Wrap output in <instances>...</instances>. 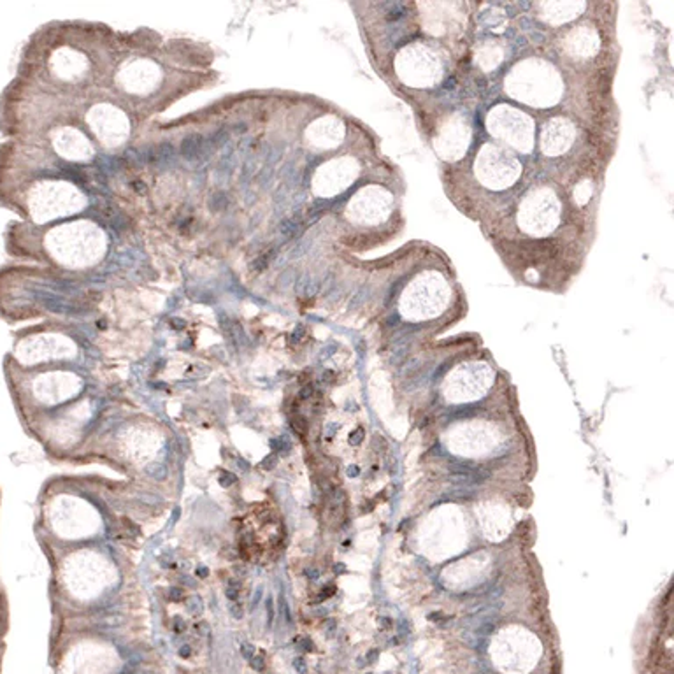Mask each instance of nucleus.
Returning a JSON list of instances; mask_svg holds the SVG:
<instances>
[{
	"label": "nucleus",
	"mask_w": 674,
	"mask_h": 674,
	"mask_svg": "<svg viewBox=\"0 0 674 674\" xmlns=\"http://www.w3.org/2000/svg\"><path fill=\"white\" fill-rule=\"evenodd\" d=\"M504 92L524 106L548 109L562 100L565 81L558 67L550 60L527 56L510 68L504 78Z\"/></svg>",
	"instance_id": "f257e3e1"
},
{
	"label": "nucleus",
	"mask_w": 674,
	"mask_h": 674,
	"mask_svg": "<svg viewBox=\"0 0 674 674\" xmlns=\"http://www.w3.org/2000/svg\"><path fill=\"white\" fill-rule=\"evenodd\" d=\"M44 246L59 264L79 269L95 264L102 257L106 239L92 223H68L49 230Z\"/></svg>",
	"instance_id": "f03ea898"
},
{
	"label": "nucleus",
	"mask_w": 674,
	"mask_h": 674,
	"mask_svg": "<svg viewBox=\"0 0 674 674\" xmlns=\"http://www.w3.org/2000/svg\"><path fill=\"white\" fill-rule=\"evenodd\" d=\"M453 288L448 277L438 270H421L402 290L399 309L411 322H421L443 315L452 302Z\"/></svg>",
	"instance_id": "7ed1b4c3"
},
{
	"label": "nucleus",
	"mask_w": 674,
	"mask_h": 674,
	"mask_svg": "<svg viewBox=\"0 0 674 674\" xmlns=\"http://www.w3.org/2000/svg\"><path fill=\"white\" fill-rule=\"evenodd\" d=\"M560 195L551 185L531 186L520 199L517 207V225L529 237H548L558 229L562 222Z\"/></svg>",
	"instance_id": "20e7f679"
},
{
	"label": "nucleus",
	"mask_w": 674,
	"mask_h": 674,
	"mask_svg": "<svg viewBox=\"0 0 674 674\" xmlns=\"http://www.w3.org/2000/svg\"><path fill=\"white\" fill-rule=\"evenodd\" d=\"M394 72L402 85L427 90L439 85L445 78V59L431 42L414 41L399 49Z\"/></svg>",
	"instance_id": "39448f33"
},
{
	"label": "nucleus",
	"mask_w": 674,
	"mask_h": 674,
	"mask_svg": "<svg viewBox=\"0 0 674 674\" xmlns=\"http://www.w3.org/2000/svg\"><path fill=\"white\" fill-rule=\"evenodd\" d=\"M485 128L507 150L529 155L536 146V121L531 114L513 104H495L485 116Z\"/></svg>",
	"instance_id": "423d86ee"
},
{
	"label": "nucleus",
	"mask_w": 674,
	"mask_h": 674,
	"mask_svg": "<svg viewBox=\"0 0 674 674\" xmlns=\"http://www.w3.org/2000/svg\"><path fill=\"white\" fill-rule=\"evenodd\" d=\"M472 171L479 185L493 192H504L520 181L524 165L514 151L492 140L483 143L476 151Z\"/></svg>",
	"instance_id": "0eeeda50"
},
{
	"label": "nucleus",
	"mask_w": 674,
	"mask_h": 674,
	"mask_svg": "<svg viewBox=\"0 0 674 674\" xmlns=\"http://www.w3.org/2000/svg\"><path fill=\"white\" fill-rule=\"evenodd\" d=\"M85 205L83 195L64 181L35 183L27 195V209L32 219L37 223L67 216Z\"/></svg>",
	"instance_id": "6e6552de"
},
{
	"label": "nucleus",
	"mask_w": 674,
	"mask_h": 674,
	"mask_svg": "<svg viewBox=\"0 0 674 674\" xmlns=\"http://www.w3.org/2000/svg\"><path fill=\"white\" fill-rule=\"evenodd\" d=\"M395 195L383 185L362 186L344 207V218L356 227L383 225L394 216Z\"/></svg>",
	"instance_id": "1a4fd4ad"
},
{
	"label": "nucleus",
	"mask_w": 674,
	"mask_h": 674,
	"mask_svg": "<svg viewBox=\"0 0 674 674\" xmlns=\"http://www.w3.org/2000/svg\"><path fill=\"white\" fill-rule=\"evenodd\" d=\"M362 165L351 155L334 157L323 162L311 179V192L322 199H332L359 179Z\"/></svg>",
	"instance_id": "9d476101"
},
{
	"label": "nucleus",
	"mask_w": 674,
	"mask_h": 674,
	"mask_svg": "<svg viewBox=\"0 0 674 674\" xmlns=\"http://www.w3.org/2000/svg\"><path fill=\"white\" fill-rule=\"evenodd\" d=\"M472 140L469 118L464 113H452L443 118L435 127L432 146L435 155L445 162H459L466 157Z\"/></svg>",
	"instance_id": "9b49d317"
},
{
	"label": "nucleus",
	"mask_w": 674,
	"mask_h": 674,
	"mask_svg": "<svg viewBox=\"0 0 674 674\" xmlns=\"http://www.w3.org/2000/svg\"><path fill=\"white\" fill-rule=\"evenodd\" d=\"M86 121L100 144L106 148L121 146L131 136V121L127 114L109 104H99L92 107Z\"/></svg>",
	"instance_id": "f8f14e48"
},
{
	"label": "nucleus",
	"mask_w": 674,
	"mask_h": 674,
	"mask_svg": "<svg viewBox=\"0 0 674 674\" xmlns=\"http://www.w3.org/2000/svg\"><path fill=\"white\" fill-rule=\"evenodd\" d=\"M420 9L421 27L425 34L432 37H450L462 30L464 27V4L459 2H421Z\"/></svg>",
	"instance_id": "ddd939ff"
},
{
	"label": "nucleus",
	"mask_w": 674,
	"mask_h": 674,
	"mask_svg": "<svg viewBox=\"0 0 674 674\" xmlns=\"http://www.w3.org/2000/svg\"><path fill=\"white\" fill-rule=\"evenodd\" d=\"M560 52L576 64H586L603 52V35L594 25L579 23L567 28L560 37Z\"/></svg>",
	"instance_id": "4468645a"
},
{
	"label": "nucleus",
	"mask_w": 674,
	"mask_h": 674,
	"mask_svg": "<svg viewBox=\"0 0 674 674\" xmlns=\"http://www.w3.org/2000/svg\"><path fill=\"white\" fill-rule=\"evenodd\" d=\"M578 139V127L567 116H553L541 127L539 150L546 158H558L569 153Z\"/></svg>",
	"instance_id": "2eb2a0df"
},
{
	"label": "nucleus",
	"mask_w": 674,
	"mask_h": 674,
	"mask_svg": "<svg viewBox=\"0 0 674 674\" xmlns=\"http://www.w3.org/2000/svg\"><path fill=\"white\" fill-rule=\"evenodd\" d=\"M118 81L121 88L132 95H148L162 81V71L151 60H134L121 68Z\"/></svg>",
	"instance_id": "dca6fc26"
},
{
	"label": "nucleus",
	"mask_w": 674,
	"mask_h": 674,
	"mask_svg": "<svg viewBox=\"0 0 674 674\" xmlns=\"http://www.w3.org/2000/svg\"><path fill=\"white\" fill-rule=\"evenodd\" d=\"M344 124L334 114L316 118L313 124H309L304 134L306 143L315 150H334L344 140Z\"/></svg>",
	"instance_id": "f3484780"
},
{
	"label": "nucleus",
	"mask_w": 674,
	"mask_h": 674,
	"mask_svg": "<svg viewBox=\"0 0 674 674\" xmlns=\"http://www.w3.org/2000/svg\"><path fill=\"white\" fill-rule=\"evenodd\" d=\"M52 143L56 153L67 160L83 162L90 160L93 155V146L83 132L72 127H60L52 134Z\"/></svg>",
	"instance_id": "a211bd4d"
},
{
	"label": "nucleus",
	"mask_w": 674,
	"mask_h": 674,
	"mask_svg": "<svg viewBox=\"0 0 674 674\" xmlns=\"http://www.w3.org/2000/svg\"><path fill=\"white\" fill-rule=\"evenodd\" d=\"M49 71L64 83H78L88 72V60L72 48H59L49 56Z\"/></svg>",
	"instance_id": "6ab92c4d"
},
{
	"label": "nucleus",
	"mask_w": 674,
	"mask_h": 674,
	"mask_svg": "<svg viewBox=\"0 0 674 674\" xmlns=\"http://www.w3.org/2000/svg\"><path fill=\"white\" fill-rule=\"evenodd\" d=\"M589 7L586 2H579V0H571V2H538L534 4L536 16L539 18L543 23L550 25V27H560V25L574 21L576 18L582 16L585 9Z\"/></svg>",
	"instance_id": "aec40b11"
},
{
	"label": "nucleus",
	"mask_w": 674,
	"mask_h": 674,
	"mask_svg": "<svg viewBox=\"0 0 674 674\" xmlns=\"http://www.w3.org/2000/svg\"><path fill=\"white\" fill-rule=\"evenodd\" d=\"M506 59V46L499 41L481 42L476 52V64L481 71H495Z\"/></svg>",
	"instance_id": "412c9836"
},
{
	"label": "nucleus",
	"mask_w": 674,
	"mask_h": 674,
	"mask_svg": "<svg viewBox=\"0 0 674 674\" xmlns=\"http://www.w3.org/2000/svg\"><path fill=\"white\" fill-rule=\"evenodd\" d=\"M218 481L223 488H229V486L236 485L237 483V476L230 471H222L218 476Z\"/></svg>",
	"instance_id": "4be33fe9"
},
{
	"label": "nucleus",
	"mask_w": 674,
	"mask_h": 674,
	"mask_svg": "<svg viewBox=\"0 0 674 674\" xmlns=\"http://www.w3.org/2000/svg\"><path fill=\"white\" fill-rule=\"evenodd\" d=\"M363 435H366V432H363V428H355V431H353L351 434H349V438H348L349 445H351V446H359L360 443L363 441Z\"/></svg>",
	"instance_id": "5701e85b"
},
{
	"label": "nucleus",
	"mask_w": 674,
	"mask_h": 674,
	"mask_svg": "<svg viewBox=\"0 0 674 674\" xmlns=\"http://www.w3.org/2000/svg\"><path fill=\"white\" fill-rule=\"evenodd\" d=\"M250 666H251V669H253V671H264L265 669V661H264V657H260V655H253V657L250 658Z\"/></svg>",
	"instance_id": "b1692460"
},
{
	"label": "nucleus",
	"mask_w": 674,
	"mask_h": 674,
	"mask_svg": "<svg viewBox=\"0 0 674 674\" xmlns=\"http://www.w3.org/2000/svg\"><path fill=\"white\" fill-rule=\"evenodd\" d=\"M188 611L192 613L193 616H200V615H203V604H200L199 597H193V599L190 601Z\"/></svg>",
	"instance_id": "393cba45"
},
{
	"label": "nucleus",
	"mask_w": 674,
	"mask_h": 674,
	"mask_svg": "<svg viewBox=\"0 0 674 674\" xmlns=\"http://www.w3.org/2000/svg\"><path fill=\"white\" fill-rule=\"evenodd\" d=\"M167 596L169 599L174 601V603H179V601H183V597H185V590L179 589V586H174V589H169Z\"/></svg>",
	"instance_id": "a878e982"
},
{
	"label": "nucleus",
	"mask_w": 674,
	"mask_h": 674,
	"mask_svg": "<svg viewBox=\"0 0 674 674\" xmlns=\"http://www.w3.org/2000/svg\"><path fill=\"white\" fill-rule=\"evenodd\" d=\"M291 666H294V669L295 671H297L299 674H306L308 673V664H306V661L302 657H295L294 658V662H291Z\"/></svg>",
	"instance_id": "bb28decb"
},
{
	"label": "nucleus",
	"mask_w": 674,
	"mask_h": 674,
	"mask_svg": "<svg viewBox=\"0 0 674 674\" xmlns=\"http://www.w3.org/2000/svg\"><path fill=\"white\" fill-rule=\"evenodd\" d=\"M276 464H277V457L274 455V453H270V455H267L264 460H262V469L270 471L276 467Z\"/></svg>",
	"instance_id": "cd10ccee"
},
{
	"label": "nucleus",
	"mask_w": 674,
	"mask_h": 674,
	"mask_svg": "<svg viewBox=\"0 0 674 674\" xmlns=\"http://www.w3.org/2000/svg\"><path fill=\"white\" fill-rule=\"evenodd\" d=\"M124 527L127 529V531L131 532L132 536H139L140 534V527L137 524H134L131 518H124Z\"/></svg>",
	"instance_id": "c85d7f7f"
},
{
	"label": "nucleus",
	"mask_w": 674,
	"mask_h": 674,
	"mask_svg": "<svg viewBox=\"0 0 674 674\" xmlns=\"http://www.w3.org/2000/svg\"><path fill=\"white\" fill-rule=\"evenodd\" d=\"M230 615H232L236 620L243 618V616H244V608H243V604L237 603V601H236V603H234L232 606H230Z\"/></svg>",
	"instance_id": "c756f323"
},
{
	"label": "nucleus",
	"mask_w": 674,
	"mask_h": 674,
	"mask_svg": "<svg viewBox=\"0 0 674 674\" xmlns=\"http://www.w3.org/2000/svg\"><path fill=\"white\" fill-rule=\"evenodd\" d=\"M148 472H150V474H153V476H157L158 479H162L165 476V467L160 466V464H155V466L148 467Z\"/></svg>",
	"instance_id": "7c9ffc66"
},
{
	"label": "nucleus",
	"mask_w": 674,
	"mask_h": 674,
	"mask_svg": "<svg viewBox=\"0 0 674 674\" xmlns=\"http://www.w3.org/2000/svg\"><path fill=\"white\" fill-rule=\"evenodd\" d=\"M334 594H336V586H334V585H327L325 589H322V592H320L318 599H320V601H325V599H329V597H332Z\"/></svg>",
	"instance_id": "2f4dec72"
},
{
	"label": "nucleus",
	"mask_w": 674,
	"mask_h": 674,
	"mask_svg": "<svg viewBox=\"0 0 674 674\" xmlns=\"http://www.w3.org/2000/svg\"><path fill=\"white\" fill-rule=\"evenodd\" d=\"M241 654H243L244 658H251L255 655V646L251 643H243V646H241Z\"/></svg>",
	"instance_id": "473e14b6"
},
{
	"label": "nucleus",
	"mask_w": 674,
	"mask_h": 674,
	"mask_svg": "<svg viewBox=\"0 0 674 674\" xmlns=\"http://www.w3.org/2000/svg\"><path fill=\"white\" fill-rule=\"evenodd\" d=\"M225 597H227V599H229V601H232V603H236V601L239 599V590L232 589V586H227Z\"/></svg>",
	"instance_id": "72a5a7b5"
},
{
	"label": "nucleus",
	"mask_w": 674,
	"mask_h": 674,
	"mask_svg": "<svg viewBox=\"0 0 674 674\" xmlns=\"http://www.w3.org/2000/svg\"><path fill=\"white\" fill-rule=\"evenodd\" d=\"M174 630L178 634H183L186 630V623L183 622V618L181 616H176V622H174Z\"/></svg>",
	"instance_id": "f704fd0d"
},
{
	"label": "nucleus",
	"mask_w": 674,
	"mask_h": 674,
	"mask_svg": "<svg viewBox=\"0 0 674 674\" xmlns=\"http://www.w3.org/2000/svg\"><path fill=\"white\" fill-rule=\"evenodd\" d=\"M195 576H199L200 579L207 578V576H209V569L204 567V565H199V567L195 569Z\"/></svg>",
	"instance_id": "c9c22d12"
},
{
	"label": "nucleus",
	"mask_w": 674,
	"mask_h": 674,
	"mask_svg": "<svg viewBox=\"0 0 674 674\" xmlns=\"http://www.w3.org/2000/svg\"><path fill=\"white\" fill-rule=\"evenodd\" d=\"M178 654H179V657H183V658H188L190 655H192V648H190L188 644H185V646H181V648H179V651H178Z\"/></svg>",
	"instance_id": "e433bc0d"
},
{
	"label": "nucleus",
	"mask_w": 674,
	"mask_h": 674,
	"mask_svg": "<svg viewBox=\"0 0 674 674\" xmlns=\"http://www.w3.org/2000/svg\"><path fill=\"white\" fill-rule=\"evenodd\" d=\"M267 615H269V625H272V622H274V604H272V599H267Z\"/></svg>",
	"instance_id": "4c0bfd02"
},
{
	"label": "nucleus",
	"mask_w": 674,
	"mask_h": 674,
	"mask_svg": "<svg viewBox=\"0 0 674 674\" xmlns=\"http://www.w3.org/2000/svg\"><path fill=\"white\" fill-rule=\"evenodd\" d=\"M313 395V387L311 385H308V387H304L302 388V392H301V399H309Z\"/></svg>",
	"instance_id": "58836bf2"
},
{
	"label": "nucleus",
	"mask_w": 674,
	"mask_h": 674,
	"mask_svg": "<svg viewBox=\"0 0 674 674\" xmlns=\"http://www.w3.org/2000/svg\"><path fill=\"white\" fill-rule=\"evenodd\" d=\"M302 648H304L306 651H313L315 650V644H313L311 639H304L302 641Z\"/></svg>",
	"instance_id": "ea45409f"
},
{
	"label": "nucleus",
	"mask_w": 674,
	"mask_h": 674,
	"mask_svg": "<svg viewBox=\"0 0 674 674\" xmlns=\"http://www.w3.org/2000/svg\"><path fill=\"white\" fill-rule=\"evenodd\" d=\"M346 472H348L349 478H356V476L360 474V469H359V467H356V466H349L348 471H346Z\"/></svg>",
	"instance_id": "a19ab883"
},
{
	"label": "nucleus",
	"mask_w": 674,
	"mask_h": 674,
	"mask_svg": "<svg viewBox=\"0 0 674 674\" xmlns=\"http://www.w3.org/2000/svg\"><path fill=\"white\" fill-rule=\"evenodd\" d=\"M378 655H380V650H371L369 654L366 655V661L367 662H374V658H376Z\"/></svg>",
	"instance_id": "79ce46f5"
},
{
	"label": "nucleus",
	"mask_w": 674,
	"mask_h": 674,
	"mask_svg": "<svg viewBox=\"0 0 674 674\" xmlns=\"http://www.w3.org/2000/svg\"><path fill=\"white\" fill-rule=\"evenodd\" d=\"M306 574H308V578L309 579H318V576H320V572L316 571V569H308V571H306Z\"/></svg>",
	"instance_id": "37998d69"
},
{
	"label": "nucleus",
	"mask_w": 674,
	"mask_h": 674,
	"mask_svg": "<svg viewBox=\"0 0 674 674\" xmlns=\"http://www.w3.org/2000/svg\"><path fill=\"white\" fill-rule=\"evenodd\" d=\"M428 620H431V622H441L443 613H431V615H428Z\"/></svg>",
	"instance_id": "c03bdc74"
},
{
	"label": "nucleus",
	"mask_w": 674,
	"mask_h": 674,
	"mask_svg": "<svg viewBox=\"0 0 674 674\" xmlns=\"http://www.w3.org/2000/svg\"><path fill=\"white\" fill-rule=\"evenodd\" d=\"M236 466H237V467H241V469H243V471H248V469H250V466H248V462H246V460H244V459H237V464H236Z\"/></svg>",
	"instance_id": "a18cd8bd"
},
{
	"label": "nucleus",
	"mask_w": 674,
	"mask_h": 674,
	"mask_svg": "<svg viewBox=\"0 0 674 674\" xmlns=\"http://www.w3.org/2000/svg\"><path fill=\"white\" fill-rule=\"evenodd\" d=\"M229 586H232V589H237L239 590L241 589V582L237 578H230L229 579Z\"/></svg>",
	"instance_id": "49530a36"
},
{
	"label": "nucleus",
	"mask_w": 674,
	"mask_h": 674,
	"mask_svg": "<svg viewBox=\"0 0 674 674\" xmlns=\"http://www.w3.org/2000/svg\"><path fill=\"white\" fill-rule=\"evenodd\" d=\"M262 599V590H257V594H255V599L251 601V608H257V604H258V601Z\"/></svg>",
	"instance_id": "de8ad7c7"
},
{
	"label": "nucleus",
	"mask_w": 674,
	"mask_h": 674,
	"mask_svg": "<svg viewBox=\"0 0 674 674\" xmlns=\"http://www.w3.org/2000/svg\"><path fill=\"white\" fill-rule=\"evenodd\" d=\"M270 448L274 450V452H277V450H279L281 452V443L279 441H276V439H270Z\"/></svg>",
	"instance_id": "09e8293b"
},
{
	"label": "nucleus",
	"mask_w": 674,
	"mask_h": 674,
	"mask_svg": "<svg viewBox=\"0 0 674 674\" xmlns=\"http://www.w3.org/2000/svg\"><path fill=\"white\" fill-rule=\"evenodd\" d=\"M344 571H346V567L342 564L334 565V572H337V574H339V572H344Z\"/></svg>",
	"instance_id": "8fccbe9b"
},
{
	"label": "nucleus",
	"mask_w": 674,
	"mask_h": 674,
	"mask_svg": "<svg viewBox=\"0 0 674 674\" xmlns=\"http://www.w3.org/2000/svg\"><path fill=\"white\" fill-rule=\"evenodd\" d=\"M381 625L383 627H390L392 625V622L388 618H381Z\"/></svg>",
	"instance_id": "3c124183"
}]
</instances>
